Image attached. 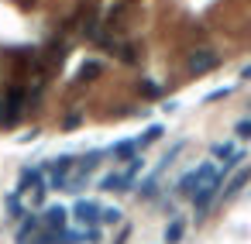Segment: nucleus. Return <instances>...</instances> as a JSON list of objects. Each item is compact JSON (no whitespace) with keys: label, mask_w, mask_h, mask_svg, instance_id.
<instances>
[{"label":"nucleus","mask_w":251,"mask_h":244,"mask_svg":"<svg viewBox=\"0 0 251 244\" xmlns=\"http://www.w3.org/2000/svg\"><path fill=\"white\" fill-rule=\"evenodd\" d=\"M158 138H162V124H151V127H148L141 138H134V141H138V148H148V145L158 141Z\"/></svg>","instance_id":"nucleus-9"},{"label":"nucleus","mask_w":251,"mask_h":244,"mask_svg":"<svg viewBox=\"0 0 251 244\" xmlns=\"http://www.w3.org/2000/svg\"><path fill=\"white\" fill-rule=\"evenodd\" d=\"M213 155H217V158H230V145H217Z\"/></svg>","instance_id":"nucleus-11"},{"label":"nucleus","mask_w":251,"mask_h":244,"mask_svg":"<svg viewBox=\"0 0 251 244\" xmlns=\"http://www.w3.org/2000/svg\"><path fill=\"white\" fill-rule=\"evenodd\" d=\"M217 175V169H213V162H203V165H196V169H189L179 182H176V193L179 196H196L210 179Z\"/></svg>","instance_id":"nucleus-1"},{"label":"nucleus","mask_w":251,"mask_h":244,"mask_svg":"<svg viewBox=\"0 0 251 244\" xmlns=\"http://www.w3.org/2000/svg\"><path fill=\"white\" fill-rule=\"evenodd\" d=\"M76 169V162L66 155V158H55L52 165H49V175H52V189H66L69 186V172Z\"/></svg>","instance_id":"nucleus-5"},{"label":"nucleus","mask_w":251,"mask_h":244,"mask_svg":"<svg viewBox=\"0 0 251 244\" xmlns=\"http://www.w3.org/2000/svg\"><path fill=\"white\" fill-rule=\"evenodd\" d=\"M138 151V141H121V145H114V158L117 162H134L131 155Z\"/></svg>","instance_id":"nucleus-8"},{"label":"nucleus","mask_w":251,"mask_h":244,"mask_svg":"<svg viewBox=\"0 0 251 244\" xmlns=\"http://www.w3.org/2000/svg\"><path fill=\"white\" fill-rule=\"evenodd\" d=\"M220 186H224V172H217V175H213V179H210V182H206V186H203V189L193 196V206H196V213H206V210H210V203L220 196Z\"/></svg>","instance_id":"nucleus-3"},{"label":"nucleus","mask_w":251,"mask_h":244,"mask_svg":"<svg viewBox=\"0 0 251 244\" xmlns=\"http://www.w3.org/2000/svg\"><path fill=\"white\" fill-rule=\"evenodd\" d=\"M121 220V210H103L100 213V223H117Z\"/></svg>","instance_id":"nucleus-10"},{"label":"nucleus","mask_w":251,"mask_h":244,"mask_svg":"<svg viewBox=\"0 0 251 244\" xmlns=\"http://www.w3.org/2000/svg\"><path fill=\"white\" fill-rule=\"evenodd\" d=\"M248 134H251V121H241L237 124V138H248Z\"/></svg>","instance_id":"nucleus-12"},{"label":"nucleus","mask_w":251,"mask_h":244,"mask_svg":"<svg viewBox=\"0 0 251 244\" xmlns=\"http://www.w3.org/2000/svg\"><path fill=\"white\" fill-rule=\"evenodd\" d=\"M182 234H186V220H182V217H176V220L165 227V244H179V241H182Z\"/></svg>","instance_id":"nucleus-7"},{"label":"nucleus","mask_w":251,"mask_h":244,"mask_svg":"<svg viewBox=\"0 0 251 244\" xmlns=\"http://www.w3.org/2000/svg\"><path fill=\"white\" fill-rule=\"evenodd\" d=\"M100 213H103V206H100L97 199H79V203L73 206V217H76L79 223H97Z\"/></svg>","instance_id":"nucleus-6"},{"label":"nucleus","mask_w":251,"mask_h":244,"mask_svg":"<svg viewBox=\"0 0 251 244\" xmlns=\"http://www.w3.org/2000/svg\"><path fill=\"white\" fill-rule=\"evenodd\" d=\"M141 172V158H134L124 172H114V175H103L100 179V189L103 193H127L131 186H134V175Z\"/></svg>","instance_id":"nucleus-2"},{"label":"nucleus","mask_w":251,"mask_h":244,"mask_svg":"<svg viewBox=\"0 0 251 244\" xmlns=\"http://www.w3.org/2000/svg\"><path fill=\"white\" fill-rule=\"evenodd\" d=\"M42 230L66 234V230H69V210H66V206H49V210L42 213Z\"/></svg>","instance_id":"nucleus-4"}]
</instances>
